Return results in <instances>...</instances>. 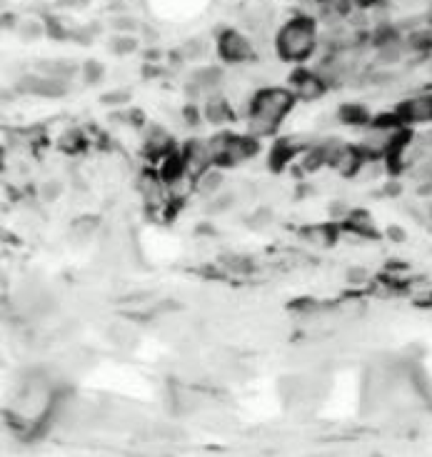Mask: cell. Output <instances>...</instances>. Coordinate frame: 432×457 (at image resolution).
<instances>
[{
    "mask_svg": "<svg viewBox=\"0 0 432 457\" xmlns=\"http://www.w3.org/2000/svg\"><path fill=\"white\" fill-rule=\"evenodd\" d=\"M58 6L61 8H86L88 0H58Z\"/></svg>",
    "mask_w": 432,
    "mask_h": 457,
    "instance_id": "cell-31",
    "label": "cell"
},
{
    "mask_svg": "<svg viewBox=\"0 0 432 457\" xmlns=\"http://www.w3.org/2000/svg\"><path fill=\"white\" fill-rule=\"evenodd\" d=\"M110 340L115 342L118 348H133L135 342H138V335H135V330H130L128 325H115L113 330H108Z\"/></svg>",
    "mask_w": 432,
    "mask_h": 457,
    "instance_id": "cell-18",
    "label": "cell"
},
{
    "mask_svg": "<svg viewBox=\"0 0 432 457\" xmlns=\"http://www.w3.org/2000/svg\"><path fill=\"white\" fill-rule=\"evenodd\" d=\"M61 195H63V183L61 180H45V183L40 185V200L53 202V200H58Z\"/></svg>",
    "mask_w": 432,
    "mask_h": 457,
    "instance_id": "cell-24",
    "label": "cell"
},
{
    "mask_svg": "<svg viewBox=\"0 0 432 457\" xmlns=\"http://www.w3.org/2000/svg\"><path fill=\"white\" fill-rule=\"evenodd\" d=\"M415 180H420V183H432V158H420L417 163L410 168Z\"/></svg>",
    "mask_w": 432,
    "mask_h": 457,
    "instance_id": "cell-23",
    "label": "cell"
},
{
    "mask_svg": "<svg viewBox=\"0 0 432 457\" xmlns=\"http://www.w3.org/2000/svg\"><path fill=\"white\" fill-rule=\"evenodd\" d=\"M83 138H80L78 133H65V138H63V147H65V150H78L80 145H83Z\"/></svg>",
    "mask_w": 432,
    "mask_h": 457,
    "instance_id": "cell-30",
    "label": "cell"
},
{
    "mask_svg": "<svg viewBox=\"0 0 432 457\" xmlns=\"http://www.w3.org/2000/svg\"><path fill=\"white\" fill-rule=\"evenodd\" d=\"M83 73H86V80H88V83H100V80H103L105 67L100 65L97 61H90V63H86Z\"/></svg>",
    "mask_w": 432,
    "mask_h": 457,
    "instance_id": "cell-26",
    "label": "cell"
},
{
    "mask_svg": "<svg viewBox=\"0 0 432 457\" xmlns=\"http://www.w3.org/2000/svg\"><path fill=\"white\" fill-rule=\"evenodd\" d=\"M295 103V93L282 90V88H270L255 95L248 113V130L253 135H270L278 130L282 118L290 113Z\"/></svg>",
    "mask_w": 432,
    "mask_h": 457,
    "instance_id": "cell-1",
    "label": "cell"
},
{
    "mask_svg": "<svg viewBox=\"0 0 432 457\" xmlns=\"http://www.w3.org/2000/svg\"><path fill=\"white\" fill-rule=\"evenodd\" d=\"M218 50H220V55L230 63H243V61H248V58H253V45H250V40L235 31H227L220 35Z\"/></svg>",
    "mask_w": 432,
    "mask_h": 457,
    "instance_id": "cell-5",
    "label": "cell"
},
{
    "mask_svg": "<svg viewBox=\"0 0 432 457\" xmlns=\"http://www.w3.org/2000/svg\"><path fill=\"white\" fill-rule=\"evenodd\" d=\"M185 168L193 175H202L210 168V163H215L213 150H210V141H190L185 145Z\"/></svg>",
    "mask_w": 432,
    "mask_h": 457,
    "instance_id": "cell-6",
    "label": "cell"
},
{
    "mask_svg": "<svg viewBox=\"0 0 432 457\" xmlns=\"http://www.w3.org/2000/svg\"><path fill=\"white\" fill-rule=\"evenodd\" d=\"M235 200H238V193H223V195H213L210 198V202L205 205V213H210V215L225 213V210H230V207L235 205Z\"/></svg>",
    "mask_w": 432,
    "mask_h": 457,
    "instance_id": "cell-20",
    "label": "cell"
},
{
    "mask_svg": "<svg viewBox=\"0 0 432 457\" xmlns=\"http://www.w3.org/2000/svg\"><path fill=\"white\" fill-rule=\"evenodd\" d=\"M223 188V173L218 170H205L198 180V193L200 195H218V190Z\"/></svg>",
    "mask_w": 432,
    "mask_h": 457,
    "instance_id": "cell-13",
    "label": "cell"
},
{
    "mask_svg": "<svg viewBox=\"0 0 432 457\" xmlns=\"http://www.w3.org/2000/svg\"><path fill=\"white\" fill-rule=\"evenodd\" d=\"M18 90L25 93V95H35V98H63L67 93V83L38 70V73L23 75L18 80Z\"/></svg>",
    "mask_w": 432,
    "mask_h": 457,
    "instance_id": "cell-3",
    "label": "cell"
},
{
    "mask_svg": "<svg viewBox=\"0 0 432 457\" xmlns=\"http://www.w3.org/2000/svg\"><path fill=\"white\" fill-rule=\"evenodd\" d=\"M205 120L213 122V125H223V122L232 120V110L227 105V100L223 98H210L205 103Z\"/></svg>",
    "mask_w": 432,
    "mask_h": 457,
    "instance_id": "cell-11",
    "label": "cell"
},
{
    "mask_svg": "<svg viewBox=\"0 0 432 457\" xmlns=\"http://www.w3.org/2000/svg\"><path fill=\"white\" fill-rule=\"evenodd\" d=\"M340 120L342 122H353V125H362V122L370 120L365 108H360V105H345L340 110Z\"/></svg>",
    "mask_w": 432,
    "mask_h": 457,
    "instance_id": "cell-21",
    "label": "cell"
},
{
    "mask_svg": "<svg viewBox=\"0 0 432 457\" xmlns=\"http://www.w3.org/2000/svg\"><path fill=\"white\" fill-rule=\"evenodd\" d=\"M400 130L390 128L385 122H378V125H372L370 130L365 133L362 138V152H365L367 158H383V155H390L392 147L397 145L400 141Z\"/></svg>",
    "mask_w": 432,
    "mask_h": 457,
    "instance_id": "cell-4",
    "label": "cell"
},
{
    "mask_svg": "<svg viewBox=\"0 0 432 457\" xmlns=\"http://www.w3.org/2000/svg\"><path fill=\"white\" fill-rule=\"evenodd\" d=\"M113 28L118 33H133L138 28V23L133 18H128V15H118V18H113Z\"/></svg>",
    "mask_w": 432,
    "mask_h": 457,
    "instance_id": "cell-27",
    "label": "cell"
},
{
    "mask_svg": "<svg viewBox=\"0 0 432 457\" xmlns=\"http://www.w3.org/2000/svg\"><path fill=\"white\" fill-rule=\"evenodd\" d=\"M223 86V73L218 67H200L188 78V95L200 98V95H210Z\"/></svg>",
    "mask_w": 432,
    "mask_h": 457,
    "instance_id": "cell-7",
    "label": "cell"
},
{
    "mask_svg": "<svg viewBox=\"0 0 432 457\" xmlns=\"http://www.w3.org/2000/svg\"><path fill=\"white\" fill-rule=\"evenodd\" d=\"M145 145L150 155H165V152H170L173 138H170V133L165 128H160V125H150V130H147V135H145Z\"/></svg>",
    "mask_w": 432,
    "mask_h": 457,
    "instance_id": "cell-10",
    "label": "cell"
},
{
    "mask_svg": "<svg viewBox=\"0 0 432 457\" xmlns=\"http://www.w3.org/2000/svg\"><path fill=\"white\" fill-rule=\"evenodd\" d=\"M95 230H97V218H80V220H75L73 227H70L75 243H86V240H90L93 235H95Z\"/></svg>",
    "mask_w": 432,
    "mask_h": 457,
    "instance_id": "cell-16",
    "label": "cell"
},
{
    "mask_svg": "<svg viewBox=\"0 0 432 457\" xmlns=\"http://www.w3.org/2000/svg\"><path fill=\"white\" fill-rule=\"evenodd\" d=\"M108 48L113 55H130L138 50V40H135L130 33H120V35H115L113 40H110Z\"/></svg>",
    "mask_w": 432,
    "mask_h": 457,
    "instance_id": "cell-17",
    "label": "cell"
},
{
    "mask_svg": "<svg viewBox=\"0 0 432 457\" xmlns=\"http://www.w3.org/2000/svg\"><path fill=\"white\" fill-rule=\"evenodd\" d=\"M180 53L185 55V58H198V55L202 53V45H200V40H190V43H185L183 45V50Z\"/></svg>",
    "mask_w": 432,
    "mask_h": 457,
    "instance_id": "cell-29",
    "label": "cell"
},
{
    "mask_svg": "<svg viewBox=\"0 0 432 457\" xmlns=\"http://www.w3.org/2000/svg\"><path fill=\"white\" fill-rule=\"evenodd\" d=\"M130 100V90H110V93H105L103 95V103L105 105H113V108H118V105H125Z\"/></svg>",
    "mask_w": 432,
    "mask_h": 457,
    "instance_id": "cell-25",
    "label": "cell"
},
{
    "mask_svg": "<svg viewBox=\"0 0 432 457\" xmlns=\"http://www.w3.org/2000/svg\"><path fill=\"white\" fill-rule=\"evenodd\" d=\"M315 50V28L307 18L290 20L278 35V53L285 61H305Z\"/></svg>",
    "mask_w": 432,
    "mask_h": 457,
    "instance_id": "cell-2",
    "label": "cell"
},
{
    "mask_svg": "<svg viewBox=\"0 0 432 457\" xmlns=\"http://www.w3.org/2000/svg\"><path fill=\"white\" fill-rule=\"evenodd\" d=\"M420 143H422V147H427V150H432V128L427 130L425 135H422V141H420Z\"/></svg>",
    "mask_w": 432,
    "mask_h": 457,
    "instance_id": "cell-33",
    "label": "cell"
},
{
    "mask_svg": "<svg viewBox=\"0 0 432 457\" xmlns=\"http://www.w3.org/2000/svg\"><path fill=\"white\" fill-rule=\"evenodd\" d=\"M38 70L50 75V78L65 80L67 83V80L73 78V73L78 70V67H75L70 61H43V63H38Z\"/></svg>",
    "mask_w": 432,
    "mask_h": 457,
    "instance_id": "cell-12",
    "label": "cell"
},
{
    "mask_svg": "<svg viewBox=\"0 0 432 457\" xmlns=\"http://www.w3.org/2000/svg\"><path fill=\"white\" fill-rule=\"evenodd\" d=\"M223 265H225L230 273L248 275L250 270H253V257L243 255V252H225V255H223Z\"/></svg>",
    "mask_w": 432,
    "mask_h": 457,
    "instance_id": "cell-15",
    "label": "cell"
},
{
    "mask_svg": "<svg viewBox=\"0 0 432 457\" xmlns=\"http://www.w3.org/2000/svg\"><path fill=\"white\" fill-rule=\"evenodd\" d=\"M405 53V45L400 40H380V50H378V61L385 63V65H392L397 63Z\"/></svg>",
    "mask_w": 432,
    "mask_h": 457,
    "instance_id": "cell-14",
    "label": "cell"
},
{
    "mask_svg": "<svg viewBox=\"0 0 432 457\" xmlns=\"http://www.w3.org/2000/svg\"><path fill=\"white\" fill-rule=\"evenodd\" d=\"M367 280V270L362 268H350L347 270V282H353V285H360V282Z\"/></svg>",
    "mask_w": 432,
    "mask_h": 457,
    "instance_id": "cell-28",
    "label": "cell"
},
{
    "mask_svg": "<svg viewBox=\"0 0 432 457\" xmlns=\"http://www.w3.org/2000/svg\"><path fill=\"white\" fill-rule=\"evenodd\" d=\"M387 235L390 238H395V243H402V240H405V230H400V227H390Z\"/></svg>",
    "mask_w": 432,
    "mask_h": 457,
    "instance_id": "cell-32",
    "label": "cell"
},
{
    "mask_svg": "<svg viewBox=\"0 0 432 457\" xmlns=\"http://www.w3.org/2000/svg\"><path fill=\"white\" fill-rule=\"evenodd\" d=\"M292 93L300 100H315L325 93V80L315 73H295L292 75Z\"/></svg>",
    "mask_w": 432,
    "mask_h": 457,
    "instance_id": "cell-9",
    "label": "cell"
},
{
    "mask_svg": "<svg viewBox=\"0 0 432 457\" xmlns=\"http://www.w3.org/2000/svg\"><path fill=\"white\" fill-rule=\"evenodd\" d=\"M270 223H273V210H268V207H257L248 218L250 230H265V227H270Z\"/></svg>",
    "mask_w": 432,
    "mask_h": 457,
    "instance_id": "cell-22",
    "label": "cell"
},
{
    "mask_svg": "<svg viewBox=\"0 0 432 457\" xmlns=\"http://www.w3.org/2000/svg\"><path fill=\"white\" fill-rule=\"evenodd\" d=\"M397 118L402 122H427L432 120V95H417L397 108Z\"/></svg>",
    "mask_w": 432,
    "mask_h": 457,
    "instance_id": "cell-8",
    "label": "cell"
},
{
    "mask_svg": "<svg viewBox=\"0 0 432 457\" xmlns=\"http://www.w3.org/2000/svg\"><path fill=\"white\" fill-rule=\"evenodd\" d=\"M15 33H18L20 40H25V43H28V40H38V38L43 35L45 28L40 25V20L28 18V20H20L18 28H15Z\"/></svg>",
    "mask_w": 432,
    "mask_h": 457,
    "instance_id": "cell-19",
    "label": "cell"
}]
</instances>
